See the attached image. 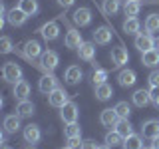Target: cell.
<instances>
[{
  "label": "cell",
  "mask_w": 159,
  "mask_h": 149,
  "mask_svg": "<svg viewBox=\"0 0 159 149\" xmlns=\"http://www.w3.org/2000/svg\"><path fill=\"white\" fill-rule=\"evenodd\" d=\"M111 38H113V34H111V30H109L107 26H99L93 30V42L99 44V46H106V44L111 42Z\"/></svg>",
  "instance_id": "30bf717a"
},
{
  "label": "cell",
  "mask_w": 159,
  "mask_h": 149,
  "mask_svg": "<svg viewBox=\"0 0 159 149\" xmlns=\"http://www.w3.org/2000/svg\"><path fill=\"white\" fill-rule=\"evenodd\" d=\"M48 102H50L52 107H64L70 99H68L66 89H64V88H56L52 93H48Z\"/></svg>",
  "instance_id": "277c9868"
},
{
  "label": "cell",
  "mask_w": 159,
  "mask_h": 149,
  "mask_svg": "<svg viewBox=\"0 0 159 149\" xmlns=\"http://www.w3.org/2000/svg\"><path fill=\"white\" fill-rule=\"evenodd\" d=\"M20 129V115H6L4 117V131L8 133H16Z\"/></svg>",
  "instance_id": "484cf974"
},
{
  "label": "cell",
  "mask_w": 159,
  "mask_h": 149,
  "mask_svg": "<svg viewBox=\"0 0 159 149\" xmlns=\"http://www.w3.org/2000/svg\"><path fill=\"white\" fill-rule=\"evenodd\" d=\"M24 54H26L28 60H34V58H40L42 56V46L36 42V40H28L26 44H24Z\"/></svg>",
  "instance_id": "ac0fdd59"
},
{
  "label": "cell",
  "mask_w": 159,
  "mask_h": 149,
  "mask_svg": "<svg viewBox=\"0 0 159 149\" xmlns=\"http://www.w3.org/2000/svg\"><path fill=\"white\" fill-rule=\"evenodd\" d=\"M62 149H72V147H70V145H66V147H62Z\"/></svg>",
  "instance_id": "bcb514c9"
},
{
  "label": "cell",
  "mask_w": 159,
  "mask_h": 149,
  "mask_svg": "<svg viewBox=\"0 0 159 149\" xmlns=\"http://www.w3.org/2000/svg\"><path fill=\"white\" fill-rule=\"evenodd\" d=\"M99 149H113V147H109V145H103V147H99Z\"/></svg>",
  "instance_id": "ee69618b"
},
{
  "label": "cell",
  "mask_w": 159,
  "mask_h": 149,
  "mask_svg": "<svg viewBox=\"0 0 159 149\" xmlns=\"http://www.w3.org/2000/svg\"><path fill=\"white\" fill-rule=\"evenodd\" d=\"M102 10H103L106 16H116V14L119 12V0H103Z\"/></svg>",
  "instance_id": "f546056e"
},
{
  "label": "cell",
  "mask_w": 159,
  "mask_h": 149,
  "mask_svg": "<svg viewBox=\"0 0 159 149\" xmlns=\"http://www.w3.org/2000/svg\"><path fill=\"white\" fill-rule=\"evenodd\" d=\"M64 135H66L68 139H72V137H80V135H82V127L78 125V121H74V123H66V127H64Z\"/></svg>",
  "instance_id": "d6a6232c"
},
{
  "label": "cell",
  "mask_w": 159,
  "mask_h": 149,
  "mask_svg": "<svg viewBox=\"0 0 159 149\" xmlns=\"http://www.w3.org/2000/svg\"><path fill=\"white\" fill-rule=\"evenodd\" d=\"M82 139H80V137H72V139H68V145L70 147H72V149H82Z\"/></svg>",
  "instance_id": "f35d334b"
},
{
  "label": "cell",
  "mask_w": 159,
  "mask_h": 149,
  "mask_svg": "<svg viewBox=\"0 0 159 149\" xmlns=\"http://www.w3.org/2000/svg\"><path fill=\"white\" fill-rule=\"evenodd\" d=\"M139 20L137 16H127L125 20H123V32H127V34H139Z\"/></svg>",
  "instance_id": "83f0119b"
},
{
  "label": "cell",
  "mask_w": 159,
  "mask_h": 149,
  "mask_svg": "<svg viewBox=\"0 0 159 149\" xmlns=\"http://www.w3.org/2000/svg\"><path fill=\"white\" fill-rule=\"evenodd\" d=\"M64 44H66V48H70V50H78L84 44L82 34H80L76 28H70L68 34H66V38H64Z\"/></svg>",
  "instance_id": "9c48e42d"
},
{
  "label": "cell",
  "mask_w": 159,
  "mask_h": 149,
  "mask_svg": "<svg viewBox=\"0 0 159 149\" xmlns=\"http://www.w3.org/2000/svg\"><path fill=\"white\" fill-rule=\"evenodd\" d=\"M113 129H116V131H117V133H119V135H121L123 139H125V137H129V135L133 133V125L129 123V119H127V117H119V119H117V123H116V127H113Z\"/></svg>",
  "instance_id": "44dd1931"
},
{
  "label": "cell",
  "mask_w": 159,
  "mask_h": 149,
  "mask_svg": "<svg viewBox=\"0 0 159 149\" xmlns=\"http://www.w3.org/2000/svg\"><path fill=\"white\" fill-rule=\"evenodd\" d=\"M135 79H137V76H135V72L133 70H121L119 72V76H117V82H119V86L121 88H131L133 84H135Z\"/></svg>",
  "instance_id": "d6986e66"
},
{
  "label": "cell",
  "mask_w": 159,
  "mask_h": 149,
  "mask_svg": "<svg viewBox=\"0 0 159 149\" xmlns=\"http://www.w3.org/2000/svg\"><path fill=\"white\" fill-rule=\"evenodd\" d=\"M149 96H151V103H153L155 107H159V86H155V88L149 89Z\"/></svg>",
  "instance_id": "74e56055"
},
{
  "label": "cell",
  "mask_w": 159,
  "mask_h": 149,
  "mask_svg": "<svg viewBox=\"0 0 159 149\" xmlns=\"http://www.w3.org/2000/svg\"><path fill=\"white\" fill-rule=\"evenodd\" d=\"M116 111L119 117H129V113H131V107H129L127 102H117L116 103Z\"/></svg>",
  "instance_id": "e575fe53"
},
{
  "label": "cell",
  "mask_w": 159,
  "mask_h": 149,
  "mask_svg": "<svg viewBox=\"0 0 159 149\" xmlns=\"http://www.w3.org/2000/svg\"><path fill=\"white\" fill-rule=\"evenodd\" d=\"M12 93H14V97H16L18 102H24V99H28V96H30V84L26 82V79H20L18 84H14Z\"/></svg>",
  "instance_id": "9a60e30c"
},
{
  "label": "cell",
  "mask_w": 159,
  "mask_h": 149,
  "mask_svg": "<svg viewBox=\"0 0 159 149\" xmlns=\"http://www.w3.org/2000/svg\"><path fill=\"white\" fill-rule=\"evenodd\" d=\"M84 78V72H82V68L80 66H70L68 70H66V76H64V79H66L68 84H78L80 79Z\"/></svg>",
  "instance_id": "603a6c76"
},
{
  "label": "cell",
  "mask_w": 159,
  "mask_h": 149,
  "mask_svg": "<svg viewBox=\"0 0 159 149\" xmlns=\"http://www.w3.org/2000/svg\"><path fill=\"white\" fill-rule=\"evenodd\" d=\"M143 149H153V147H143Z\"/></svg>",
  "instance_id": "c3c4849f"
},
{
  "label": "cell",
  "mask_w": 159,
  "mask_h": 149,
  "mask_svg": "<svg viewBox=\"0 0 159 149\" xmlns=\"http://www.w3.org/2000/svg\"><path fill=\"white\" fill-rule=\"evenodd\" d=\"M111 96H113V89H111L109 84H98L96 86V97L99 102H107Z\"/></svg>",
  "instance_id": "d4e9b609"
},
{
  "label": "cell",
  "mask_w": 159,
  "mask_h": 149,
  "mask_svg": "<svg viewBox=\"0 0 159 149\" xmlns=\"http://www.w3.org/2000/svg\"><path fill=\"white\" fill-rule=\"evenodd\" d=\"M92 79H93V84H106V79H107V72L106 70H99V68H96L93 70V76H92Z\"/></svg>",
  "instance_id": "d590c367"
},
{
  "label": "cell",
  "mask_w": 159,
  "mask_h": 149,
  "mask_svg": "<svg viewBox=\"0 0 159 149\" xmlns=\"http://www.w3.org/2000/svg\"><path fill=\"white\" fill-rule=\"evenodd\" d=\"M58 62H60V58L54 50H48V52H44L42 56H40V66L44 70H48V72H52V70L58 66Z\"/></svg>",
  "instance_id": "ba28073f"
},
{
  "label": "cell",
  "mask_w": 159,
  "mask_h": 149,
  "mask_svg": "<svg viewBox=\"0 0 159 149\" xmlns=\"http://www.w3.org/2000/svg\"><path fill=\"white\" fill-rule=\"evenodd\" d=\"M58 2V6H62V8H70L74 4V0H56Z\"/></svg>",
  "instance_id": "b9f144b4"
},
{
  "label": "cell",
  "mask_w": 159,
  "mask_h": 149,
  "mask_svg": "<svg viewBox=\"0 0 159 149\" xmlns=\"http://www.w3.org/2000/svg\"><path fill=\"white\" fill-rule=\"evenodd\" d=\"M121 149H143V139L139 135H135V133H131L129 137L123 139Z\"/></svg>",
  "instance_id": "cb8c5ba5"
},
{
  "label": "cell",
  "mask_w": 159,
  "mask_h": 149,
  "mask_svg": "<svg viewBox=\"0 0 159 149\" xmlns=\"http://www.w3.org/2000/svg\"><path fill=\"white\" fill-rule=\"evenodd\" d=\"M139 10H141L139 0H125V4H123V12H125V16H137Z\"/></svg>",
  "instance_id": "4dcf8cb0"
},
{
  "label": "cell",
  "mask_w": 159,
  "mask_h": 149,
  "mask_svg": "<svg viewBox=\"0 0 159 149\" xmlns=\"http://www.w3.org/2000/svg\"><path fill=\"white\" fill-rule=\"evenodd\" d=\"M78 106L74 102H68L64 107H60V117H62L64 123H74L78 121Z\"/></svg>",
  "instance_id": "3957f363"
},
{
  "label": "cell",
  "mask_w": 159,
  "mask_h": 149,
  "mask_svg": "<svg viewBox=\"0 0 159 149\" xmlns=\"http://www.w3.org/2000/svg\"><path fill=\"white\" fill-rule=\"evenodd\" d=\"M149 86H151V88H155V86H159V72H151V74H149Z\"/></svg>",
  "instance_id": "ab89813d"
},
{
  "label": "cell",
  "mask_w": 159,
  "mask_h": 149,
  "mask_svg": "<svg viewBox=\"0 0 159 149\" xmlns=\"http://www.w3.org/2000/svg\"><path fill=\"white\" fill-rule=\"evenodd\" d=\"M2 149H10V147L6 145V143H2Z\"/></svg>",
  "instance_id": "f6af8a7d"
},
{
  "label": "cell",
  "mask_w": 159,
  "mask_h": 149,
  "mask_svg": "<svg viewBox=\"0 0 159 149\" xmlns=\"http://www.w3.org/2000/svg\"><path fill=\"white\" fill-rule=\"evenodd\" d=\"M157 46V42L153 40L151 36V32H139L137 36H135V48L139 50V52H149V50H153Z\"/></svg>",
  "instance_id": "7a4b0ae2"
},
{
  "label": "cell",
  "mask_w": 159,
  "mask_h": 149,
  "mask_svg": "<svg viewBox=\"0 0 159 149\" xmlns=\"http://www.w3.org/2000/svg\"><path fill=\"white\" fill-rule=\"evenodd\" d=\"M89 22H92V10L86 6L76 8V12H74V24L84 28V26H89Z\"/></svg>",
  "instance_id": "8992f818"
},
{
  "label": "cell",
  "mask_w": 159,
  "mask_h": 149,
  "mask_svg": "<svg viewBox=\"0 0 159 149\" xmlns=\"http://www.w3.org/2000/svg\"><path fill=\"white\" fill-rule=\"evenodd\" d=\"M16 113H18L20 117H30V115H34V103L28 102V99H24V102H18Z\"/></svg>",
  "instance_id": "4316f807"
},
{
  "label": "cell",
  "mask_w": 159,
  "mask_h": 149,
  "mask_svg": "<svg viewBox=\"0 0 159 149\" xmlns=\"http://www.w3.org/2000/svg\"><path fill=\"white\" fill-rule=\"evenodd\" d=\"M151 147H153V149H159V135L151 139Z\"/></svg>",
  "instance_id": "7bdbcfd3"
},
{
  "label": "cell",
  "mask_w": 159,
  "mask_h": 149,
  "mask_svg": "<svg viewBox=\"0 0 159 149\" xmlns=\"http://www.w3.org/2000/svg\"><path fill=\"white\" fill-rule=\"evenodd\" d=\"M133 99V103H135L137 107H145L149 102H151V96H149V89H135V93L131 96Z\"/></svg>",
  "instance_id": "7402d4cb"
},
{
  "label": "cell",
  "mask_w": 159,
  "mask_h": 149,
  "mask_svg": "<svg viewBox=\"0 0 159 149\" xmlns=\"http://www.w3.org/2000/svg\"><path fill=\"white\" fill-rule=\"evenodd\" d=\"M145 30L147 32H159V14H149L145 20Z\"/></svg>",
  "instance_id": "836d02e7"
},
{
  "label": "cell",
  "mask_w": 159,
  "mask_h": 149,
  "mask_svg": "<svg viewBox=\"0 0 159 149\" xmlns=\"http://www.w3.org/2000/svg\"><path fill=\"white\" fill-rule=\"evenodd\" d=\"M2 78L8 84H18L22 79V68L16 62H6L2 66Z\"/></svg>",
  "instance_id": "6da1fadb"
},
{
  "label": "cell",
  "mask_w": 159,
  "mask_h": 149,
  "mask_svg": "<svg viewBox=\"0 0 159 149\" xmlns=\"http://www.w3.org/2000/svg\"><path fill=\"white\" fill-rule=\"evenodd\" d=\"M28 149H34V147H28Z\"/></svg>",
  "instance_id": "681fc988"
},
{
  "label": "cell",
  "mask_w": 159,
  "mask_h": 149,
  "mask_svg": "<svg viewBox=\"0 0 159 149\" xmlns=\"http://www.w3.org/2000/svg\"><path fill=\"white\" fill-rule=\"evenodd\" d=\"M0 52L2 54L12 52V40H10L8 36H2V40H0Z\"/></svg>",
  "instance_id": "8d00e7d4"
},
{
  "label": "cell",
  "mask_w": 159,
  "mask_h": 149,
  "mask_svg": "<svg viewBox=\"0 0 159 149\" xmlns=\"http://www.w3.org/2000/svg\"><path fill=\"white\" fill-rule=\"evenodd\" d=\"M127 60H129V54H127L125 48L116 46V48L111 50V62H113V66H116V68H121L123 64H127Z\"/></svg>",
  "instance_id": "5bb4252c"
},
{
  "label": "cell",
  "mask_w": 159,
  "mask_h": 149,
  "mask_svg": "<svg viewBox=\"0 0 159 149\" xmlns=\"http://www.w3.org/2000/svg\"><path fill=\"white\" fill-rule=\"evenodd\" d=\"M141 135L147 137V139H153L159 135V121L157 119H147L141 127Z\"/></svg>",
  "instance_id": "e0dca14e"
},
{
  "label": "cell",
  "mask_w": 159,
  "mask_h": 149,
  "mask_svg": "<svg viewBox=\"0 0 159 149\" xmlns=\"http://www.w3.org/2000/svg\"><path fill=\"white\" fill-rule=\"evenodd\" d=\"M40 137H42V131H40V127L36 123H30V125L24 127V139H26V143H38Z\"/></svg>",
  "instance_id": "2e32d148"
},
{
  "label": "cell",
  "mask_w": 159,
  "mask_h": 149,
  "mask_svg": "<svg viewBox=\"0 0 159 149\" xmlns=\"http://www.w3.org/2000/svg\"><path fill=\"white\" fill-rule=\"evenodd\" d=\"M6 20L12 24V26H22V24L28 20V14L24 12L20 6H16V8H12V10L6 14Z\"/></svg>",
  "instance_id": "8fae6325"
},
{
  "label": "cell",
  "mask_w": 159,
  "mask_h": 149,
  "mask_svg": "<svg viewBox=\"0 0 159 149\" xmlns=\"http://www.w3.org/2000/svg\"><path fill=\"white\" fill-rule=\"evenodd\" d=\"M78 56L84 62H93V58H96V46H93V42H84L78 48Z\"/></svg>",
  "instance_id": "4fadbf2b"
},
{
  "label": "cell",
  "mask_w": 159,
  "mask_h": 149,
  "mask_svg": "<svg viewBox=\"0 0 159 149\" xmlns=\"http://www.w3.org/2000/svg\"><path fill=\"white\" fill-rule=\"evenodd\" d=\"M141 64H143V66H147V68L159 66V50L153 48V50H149V52H143L141 54Z\"/></svg>",
  "instance_id": "ffe728a7"
},
{
  "label": "cell",
  "mask_w": 159,
  "mask_h": 149,
  "mask_svg": "<svg viewBox=\"0 0 159 149\" xmlns=\"http://www.w3.org/2000/svg\"><path fill=\"white\" fill-rule=\"evenodd\" d=\"M18 6L24 10V12L28 14V16H34V14H38V0H18Z\"/></svg>",
  "instance_id": "f1b7e54d"
},
{
  "label": "cell",
  "mask_w": 159,
  "mask_h": 149,
  "mask_svg": "<svg viewBox=\"0 0 159 149\" xmlns=\"http://www.w3.org/2000/svg\"><path fill=\"white\" fill-rule=\"evenodd\" d=\"M117 111H116V107H107V109H103L102 113H99V121H102V125L103 127H116V123H117Z\"/></svg>",
  "instance_id": "52a82bcc"
},
{
  "label": "cell",
  "mask_w": 159,
  "mask_h": 149,
  "mask_svg": "<svg viewBox=\"0 0 159 149\" xmlns=\"http://www.w3.org/2000/svg\"><path fill=\"white\" fill-rule=\"evenodd\" d=\"M40 34H42V38L46 40V42L56 40V38L60 36V26H58V22H48V24H44V26L40 28Z\"/></svg>",
  "instance_id": "7c38bea8"
},
{
  "label": "cell",
  "mask_w": 159,
  "mask_h": 149,
  "mask_svg": "<svg viewBox=\"0 0 159 149\" xmlns=\"http://www.w3.org/2000/svg\"><path fill=\"white\" fill-rule=\"evenodd\" d=\"M82 149H99V145L93 141V139H86V141L82 143Z\"/></svg>",
  "instance_id": "60d3db41"
},
{
  "label": "cell",
  "mask_w": 159,
  "mask_h": 149,
  "mask_svg": "<svg viewBox=\"0 0 159 149\" xmlns=\"http://www.w3.org/2000/svg\"><path fill=\"white\" fill-rule=\"evenodd\" d=\"M157 50H159V40H157Z\"/></svg>",
  "instance_id": "7dc6e473"
},
{
  "label": "cell",
  "mask_w": 159,
  "mask_h": 149,
  "mask_svg": "<svg viewBox=\"0 0 159 149\" xmlns=\"http://www.w3.org/2000/svg\"><path fill=\"white\" fill-rule=\"evenodd\" d=\"M103 141H106V145H109V147H117V145H121V143H123V137L119 135L116 129H113V131H107L106 133V139H103Z\"/></svg>",
  "instance_id": "1f68e13d"
},
{
  "label": "cell",
  "mask_w": 159,
  "mask_h": 149,
  "mask_svg": "<svg viewBox=\"0 0 159 149\" xmlns=\"http://www.w3.org/2000/svg\"><path fill=\"white\" fill-rule=\"evenodd\" d=\"M58 88V79H56V76H52V74H44L42 78H40V82H38V89L42 93H52L54 89Z\"/></svg>",
  "instance_id": "5b68a950"
}]
</instances>
